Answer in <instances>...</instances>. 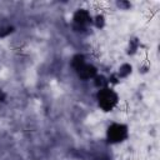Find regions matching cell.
Here are the masks:
<instances>
[{
	"mask_svg": "<svg viewBox=\"0 0 160 160\" xmlns=\"http://www.w3.org/2000/svg\"><path fill=\"white\" fill-rule=\"evenodd\" d=\"M98 102L104 111H111L114 106L118 104V95L112 89L108 86L102 88L98 92Z\"/></svg>",
	"mask_w": 160,
	"mask_h": 160,
	"instance_id": "obj_1",
	"label": "cell"
},
{
	"mask_svg": "<svg viewBox=\"0 0 160 160\" xmlns=\"http://www.w3.org/2000/svg\"><path fill=\"white\" fill-rule=\"evenodd\" d=\"M106 136L110 142H120L128 138V128L122 124H111L108 128Z\"/></svg>",
	"mask_w": 160,
	"mask_h": 160,
	"instance_id": "obj_2",
	"label": "cell"
},
{
	"mask_svg": "<svg viewBox=\"0 0 160 160\" xmlns=\"http://www.w3.org/2000/svg\"><path fill=\"white\" fill-rule=\"evenodd\" d=\"M72 19H74V22H75L76 25H79V26H85L88 22L91 21V15H90V12H89L88 10H85V9H79V10L75 11Z\"/></svg>",
	"mask_w": 160,
	"mask_h": 160,
	"instance_id": "obj_3",
	"label": "cell"
},
{
	"mask_svg": "<svg viewBox=\"0 0 160 160\" xmlns=\"http://www.w3.org/2000/svg\"><path fill=\"white\" fill-rule=\"evenodd\" d=\"M76 72H78L79 78H81V79H84V80L92 79V78L96 76V69H95L92 65L86 64V62H85L84 65H81V66L76 70Z\"/></svg>",
	"mask_w": 160,
	"mask_h": 160,
	"instance_id": "obj_4",
	"label": "cell"
},
{
	"mask_svg": "<svg viewBox=\"0 0 160 160\" xmlns=\"http://www.w3.org/2000/svg\"><path fill=\"white\" fill-rule=\"evenodd\" d=\"M131 72V65L129 64H124L122 66H120L119 69V78H125Z\"/></svg>",
	"mask_w": 160,
	"mask_h": 160,
	"instance_id": "obj_5",
	"label": "cell"
},
{
	"mask_svg": "<svg viewBox=\"0 0 160 160\" xmlns=\"http://www.w3.org/2000/svg\"><path fill=\"white\" fill-rule=\"evenodd\" d=\"M109 84V81L104 78V76H95V85L100 89L102 88H106V85Z\"/></svg>",
	"mask_w": 160,
	"mask_h": 160,
	"instance_id": "obj_6",
	"label": "cell"
},
{
	"mask_svg": "<svg viewBox=\"0 0 160 160\" xmlns=\"http://www.w3.org/2000/svg\"><path fill=\"white\" fill-rule=\"evenodd\" d=\"M104 16L102 15H96L95 18H94V22H95V25L98 26V28H102L104 26Z\"/></svg>",
	"mask_w": 160,
	"mask_h": 160,
	"instance_id": "obj_7",
	"label": "cell"
},
{
	"mask_svg": "<svg viewBox=\"0 0 160 160\" xmlns=\"http://www.w3.org/2000/svg\"><path fill=\"white\" fill-rule=\"evenodd\" d=\"M4 99H5V94L0 90V101H4Z\"/></svg>",
	"mask_w": 160,
	"mask_h": 160,
	"instance_id": "obj_8",
	"label": "cell"
}]
</instances>
